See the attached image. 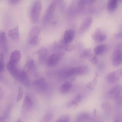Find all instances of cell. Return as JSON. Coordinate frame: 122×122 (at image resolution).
Returning a JSON list of instances; mask_svg holds the SVG:
<instances>
[{
  "label": "cell",
  "instance_id": "obj_10",
  "mask_svg": "<svg viewBox=\"0 0 122 122\" xmlns=\"http://www.w3.org/2000/svg\"><path fill=\"white\" fill-rule=\"evenodd\" d=\"M74 36V32L72 30H66L64 34L63 40L65 43L68 44L72 41Z\"/></svg>",
  "mask_w": 122,
  "mask_h": 122
},
{
  "label": "cell",
  "instance_id": "obj_14",
  "mask_svg": "<svg viewBox=\"0 0 122 122\" xmlns=\"http://www.w3.org/2000/svg\"><path fill=\"white\" fill-rule=\"evenodd\" d=\"M33 84L37 88L43 91L46 90L47 87L45 80L42 78L35 80Z\"/></svg>",
  "mask_w": 122,
  "mask_h": 122
},
{
  "label": "cell",
  "instance_id": "obj_27",
  "mask_svg": "<svg viewBox=\"0 0 122 122\" xmlns=\"http://www.w3.org/2000/svg\"><path fill=\"white\" fill-rule=\"evenodd\" d=\"M53 118V114L50 112L46 113L42 119L41 122H50Z\"/></svg>",
  "mask_w": 122,
  "mask_h": 122
},
{
  "label": "cell",
  "instance_id": "obj_38",
  "mask_svg": "<svg viewBox=\"0 0 122 122\" xmlns=\"http://www.w3.org/2000/svg\"><path fill=\"white\" fill-rule=\"evenodd\" d=\"M15 122H21V121L20 119H18Z\"/></svg>",
  "mask_w": 122,
  "mask_h": 122
},
{
  "label": "cell",
  "instance_id": "obj_5",
  "mask_svg": "<svg viewBox=\"0 0 122 122\" xmlns=\"http://www.w3.org/2000/svg\"><path fill=\"white\" fill-rule=\"evenodd\" d=\"M64 55V53L62 52H57L51 54L47 59V64L49 66L56 65L62 58Z\"/></svg>",
  "mask_w": 122,
  "mask_h": 122
},
{
  "label": "cell",
  "instance_id": "obj_28",
  "mask_svg": "<svg viewBox=\"0 0 122 122\" xmlns=\"http://www.w3.org/2000/svg\"><path fill=\"white\" fill-rule=\"evenodd\" d=\"M70 117L68 114H64L60 116L55 122H69Z\"/></svg>",
  "mask_w": 122,
  "mask_h": 122
},
{
  "label": "cell",
  "instance_id": "obj_18",
  "mask_svg": "<svg viewBox=\"0 0 122 122\" xmlns=\"http://www.w3.org/2000/svg\"><path fill=\"white\" fill-rule=\"evenodd\" d=\"M33 102L30 97L28 96H26L24 99L23 107L25 108L28 109L31 108L33 106Z\"/></svg>",
  "mask_w": 122,
  "mask_h": 122
},
{
  "label": "cell",
  "instance_id": "obj_35",
  "mask_svg": "<svg viewBox=\"0 0 122 122\" xmlns=\"http://www.w3.org/2000/svg\"><path fill=\"white\" fill-rule=\"evenodd\" d=\"M81 96L78 95L77 96L75 99L71 102L72 105H77L81 101Z\"/></svg>",
  "mask_w": 122,
  "mask_h": 122
},
{
  "label": "cell",
  "instance_id": "obj_12",
  "mask_svg": "<svg viewBox=\"0 0 122 122\" xmlns=\"http://www.w3.org/2000/svg\"><path fill=\"white\" fill-rule=\"evenodd\" d=\"M92 22V18L89 17L85 19L82 22L80 28L81 32H84L90 26Z\"/></svg>",
  "mask_w": 122,
  "mask_h": 122
},
{
  "label": "cell",
  "instance_id": "obj_29",
  "mask_svg": "<svg viewBox=\"0 0 122 122\" xmlns=\"http://www.w3.org/2000/svg\"><path fill=\"white\" fill-rule=\"evenodd\" d=\"M76 67L71 68L67 71L66 74L68 76L76 75Z\"/></svg>",
  "mask_w": 122,
  "mask_h": 122
},
{
  "label": "cell",
  "instance_id": "obj_19",
  "mask_svg": "<svg viewBox=\"0 0 122 122\" xmlns=\"http://www.w3.org/2000/svg\"><path fill=\"white\" fill-rule=\"evenodd\" d=\"M48 52L47 50L45 47H42L39 50L38 54L39 58L41 62H44L46 58Z\"/></svg>",
  "mask_w": 122,
  "mask_h": 122
},
{
  "label": "cell",
  "instance_id": "obj_20",
  "mask_svg": "<svg viewBox=\"0 0 122 122\" xmlns=\"http://www.w3.org/2000/svg\"><path fill=\"white\" fill-rule=\"evenodd\" d=\"M107 49V46L102 44L96 46L94 49V52L97 55L102 54L106 52Z\"/></svg>",
  "mask_w": 122,
  "mask_h": 122
},
{
  "label": "cell",
  "instance_id": "obj_1",
  "mask_svg": "<svg viewBox=\"0 0 122 122\" xmlns=\"http://www.w3.org/2000/svg\"><path fill=\"white\" fill-rule=\"evenodd\" d=\"M113 65L115 66L120 65L122 63V43L116 46L111 56Z\"/></svg>",
  "mask_w": 122,
  "mask_h": 122
},
{
  "label": "cell",
  "instance_id": "obj_36",
  "mask_svg": "<svg viewBox=\"0 0 122 122\" xmlns=\"http://www.w3.org/2000/svg\"><path fill=\"white\" fill-rule=\"evenodd\" d=\"M20 1L18 0H8L9 3L12 4H15L18 3Z\"/></svg>",
  "mask_w": 122,
  "mask_h": 122
},
{
  "label": "cell",
  "instance_id": "obj_4",
  "mask_svg": "<svg viewBox=\"0 0 122 122\" xmlns=\"http://www.w3.org/2000/svg\"><path fill=\"white\" fill-rule=\"evenodd\" d=\"M106 79L110 83H113L122 78V68L110 72L106 76Z\"/></svg>",
  "mask_w": 122,
  "mask_h": 122
},
{
  "label": "cell",
  "instance_id": "obj_17",
  "mask_svg": "<svg viewBox=\"0 0 122 122\" xmlns=\"http://www.w3.org/2000/svg\"><path fill=\"white\" fill-rule=\"evenodd\" d=\"M21 56V54L20 51L18 50H15L11 54L10 61L16 64L20 60Z\"/></svg>",
  "mask_w": 122,
  "mask_h": 122
},
{
  "label": "cell",
  "instance_id": "obj_16",
  "mask_svg": "<svg viewBox=\"0 0 122 122\" xmlns=\"http://www.w3.org/2000/svg\"><path fill=\"white\" fill-rule=\"evenodd\" d=\"M40 32L39 28L37 26L32 27L29 31L27 36L28 40L33 37L39 36Z\"/></svg>",
  "mask_w": 122,
  "mask_h": 122
},
{
  "label": "cell",
  "instance_id": "obj_32",
  "mask_svg": "<svg viewBox=\"0 0 122 122\" xmlns=\"http://www.w3.org/2000/svg\"><path fill=\"white\" fill-rule=\"evenodd\" d=\"M4 68V64L3 62V55L2 53L0 54V72H2Z\"/></svg>",
  "mask_w": 122,
  "mask_h": 122
},
{
  "label": "cell",
  "instance_id": "obj_31",
  "mask_svg": "<svg viewBox=\"0 0 122 122\" xmlns=\"http://www.w3.org/2000/svg\"><path fill=\"white\" fill-rule=\"evenodd\" d=\"M18 89V93L16 100L17 102L19 101L22 99L23 95V91L22 88L19 86Z\"/></svg>",
  "mask_w": 122,
  "mask_h": 122
},
{
  "label": "cell",
  "instance_id": "obj_25",
  "mask_svg": "<svg viewBox=\"0 0 122 122\" xmlns=\"http://www.w3.org/2000/svg\"><path fill=\"white\" fill-rule=\"evenodd\" d=\"M91 55V50L90 48L84 50L81 53L80 56L82 58L89 57Z\"/></svg>",
  "mask_w": 122,
  "mask_h": 122
},
{
  "label": "cell",
  "instance_id": "obj_13",
  "mask_svg": "<svg viewBox=\"0 0 122 122\" xmlns=\"http://www.w3.org/2000/svg\"><path fill=\"white\" fill-rule=\"evenodd\" d=\"M8 33L9 36L12 40L15 41L17 40L19 37L18 26L16 25L10 29Z\"/></svg>",
  "mask_w": 122,
  "mask_h": 122
},
{
  "label": "cell",
  "instance_id": "obj_37",
  "mask_svg": "<svg viewBox=\"0 0 122 122\" xmlns=\"http://www.w3.org/2000/svg\"><path fill=\"white\" fill-rule=\"evenodd\" d=\"M115 36L119 37L122 36V32L116 33L115 35Z\"/></svg>",
  "mask_w": 122,
  "mask_h": 122
},
{
  "label": "cell",
  "instance_id": "obj_3",
  "mask_svg": "<svg viewBox=\"0 0 122 122\" xmlns=\"http://www.w3.org/2000/svg\"><path fill=\"white\" fill-rule=\"evenodd\" d=\"M56 3L55 1L51 2L46 9L43 19V23L44 25L47 24L51 19L55 9Z\"/></svg>",
  "mask_w": 122,
  "mask_h": 122
},
{
  "label": "cell",
  "instance_id": "obj_30",
  "mask_svg": "<svg viewBox=\"0 0 122 122\" xmlns=\"http://www.w3.org/2000/svg\"><path fill=\"white\" fill-rule=\"evenodd\" d=\"M68 45L63 41H60L58 42L56 45L57 47L60 49H65L66 48Z\"/></svg>",
  "mask_w": 122,
  "mask_h": 122
},
{
  "label": "cell",
  "instance_id": "obj_26",
  "mask_svg": "<svg viewBox=\"0 0 122 122\" xmlns=\"http://www.w3.org/2000/svg\"><path fill=\"white\" fill-rule=\"evenodd\" d=\"M28 40L30 44L34 46L38 45L40 42L39 36L33 37Z\"/></svg>",
  "mask_w": 122,
  "mask_h": 122
},
{
  "label": "cell",
  "instance_id": "obj_7",
  "mask_svg": "<svg viewBox=\"0 0 122 122\" xmlns=\"http://www.w3.org/2000/svg\"><path fill=\"white\" fill-rule=\"evenodd\" d=\"M16 65V64L9 60L7 65V70L12 76L15 79L18 76L20 71V70L17 68Z\"/></svg>",
  "mask_w": 122,
  "mask_h": 122
},
{
  "label": "cell",
  "instance_id": "obj_15",
  "mask_svg": "<svg viewBox=\"0 0 122 122\" xmlns=\"http://www.w3.org/2000/svg\"><path fill=\"white\" fill-rule=\"evenodd\" d=\"M90 115L86 112H81L77 115L76 117L75 122H88Z\"/></svg>",
  "mask_w": 122,
  "mask_h": 122
},
{
  "label": "cell",
  "instance_id": "obj_33",
  "mask_svg": "<svg viewBox=\"0 0 122 122\" xmlns=\"http://www.w3.org/2000/svg\"><path fill=\"white\" fill-rule=\"evenodd\" d=\"M89 58L90 61L92 64H96L97 63L98 59L97 58L96 56H92L91 55Z\"/></svg>",
  "mask_w": 122,
  "mask_h": 122
},
{
  "label": "cell",
  "instance_id": "obj_23",
  "mask_svg": "<svg viewBox=\"0 0 122 122\" xmlns=\"http://www.w3.org/2000/svg\"><path fill=\"white\" fill-rule=\"evenodd\" d=\"M71 84L69 82H65L60 87L61 91L63 92H67L71 88Z\"/></svg>",
  "mask_w": 122,
  "mask_h": 122
},
{
  "label": "cell",
  "instance_id": "obj_11",
  "mask_svg": "<svg viewBox=\"0 0 122 122\" xmlns=\"http://www.w3.org/2000/svg\"><path fill=\"white\" fill-rule=\"evenodd\" d=\"M7 44L6 35L5 32L1 31L0 33V46L1 48L4 52L7 50Z\"/></svg>",
  "mask_w": 122,
  "mask_h": 122
},
{
  "label": "cell",
  "instance_id": "obj_22",
  "mask_svg": "<svg viewBox=\"0 0 122 122\" xmlns=\"http://www.w3.org/2000/svg\"><path fill=\"white\" fill-rule=\"evenodd\" d=\"M88 70L87 66H80L76 67V75H80L86 74Z\"/></svg>",
  "mask_w": 122,
  "mask_h": 122
},
{
  "label": "cell",
  "instance_id": "obj_9",
  "mask_svg": "<svg viewBox=\"0 0 122 122\" xmlns=\"http://www.w3.org/2000/svg\"><path fill=\"white\" fill-rule=\"evenodd\" d=\"M18 80L26 87H29L30 85V81L26 72L24 70L21 71Z\"/></svg>",
  "mask_w": 122,
  "mask_h": 122
},
{
  "label": "cell",
  "instance_id": "obj_39",
  "mask_svg": "<svg viewBox=\"0 0 122 122\" xmlns=\"http://www.w3.org/2000/svg\"><path fill=\"white\" fill-rule=\"evenodd\" d=\"M114 122H121V121L118 120H116Z\"/></svg>",
  "mask_w": 122,
  "mask_h": 122
},
{
  "label": "cell",
  "instance_id": "obj_2",
  "mask_svg": "<svg viewBox=\"0 0 122 122\" xmlns=\"http://www.w3.org/2000/svg\"><path fill=\"white\" fill-rule=\"evenodd\" d=\"M42 4L39 0H36L33 3L31 7L30 14V19L34 23L38 20L42 9Z\"/></svg>",
  "mask_w": 122,
  "mask_h": 122
},
{
  "label": "cell",
  "instance_id": "obj_24",
  "mask_svg": "<svg viewBox=\"0 0 122 122\" xmlns=\"http://www.w3.org/2000/svg\"><path fill=\"white\" fill-rule=\"evenodd\" d=\"M34 63L33 60L28 61L26 64L23 70L26 72L28 70H32L34 68Z\"/></svg>",
  "mask_w": 122,
  "mask_h": 122
},
{
  "label": "cell",
  "instance_id": "obj_8",
  "mask_svg": "<svg viewBox=\"0 0 122 122\" xmlns=\"http://www.w3.org/2000/svg\"><path fill=\"white\" fill-rule=\"evenodd\" d=\"M122 92V85L117 84L114 86L109 90V96L114 98Z\"/></svg>",
  "mask_w": 122,
  "mask_h": 122
},
{
  "label": "cell",
  "instance_id": "obj_34",
  "mask_svg": "<svg viewBox=\"0 0 122 122\" xmlns=\"http://www.w3.org/2000/svg\"><path fill=\"white\" fill-rule=\"evenodd\" d=\"M94 1H95V0H80L78 2V4L80 6H82L86 4L93 3Z\"/></svg>",
  "mask_w": 122,
  "mask_h": 122
},
{
  "label": "cell",
  "instance_id": "obj_21",
  "mask_svg": "<svg viewBox=\"0 0 122 122\" xmlns=\"http://www.w3.org/2000/svg\"><path fill=\"white\" fill-rule=\"evenodd\" d=\"M118 2L117 0H109L107 3V8L110 11H112L115 10L117 7Z\"/></svg>",
  "mask_w": 122,
  "mask_h": 122
},
{
  "label": "cell",
  "instance_id": "obj_6",
  "mask_svg": "<svg viewBox=\"0 0 122 122\" xmlns=\"http://www.w3.org/2000/svg\"><path fill=\"white\" fill-rule=\"evenodd\" d=\"M107 35L101 29H97L92 35L93 39L95 41L101 42L105 40Z\"/></svg>",
  "mask_w": 122,
  "mask_h": 122
}]
</instances>
